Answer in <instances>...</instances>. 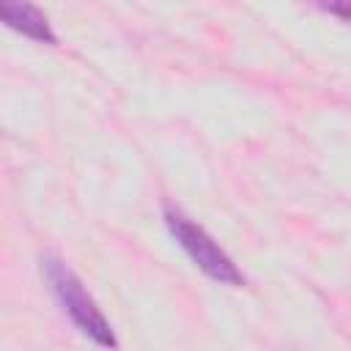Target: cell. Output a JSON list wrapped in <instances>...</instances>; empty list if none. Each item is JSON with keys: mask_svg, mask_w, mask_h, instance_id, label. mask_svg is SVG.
<instances>
[{"mask_svg": "<svg viewBox=\"0 0 351 351\" xmlns=\"http://www.w3.org/2000/svg\"><path fill=\"white\" fill-rule=\"evenodd\" d=\"M41 274H44L49 291L55 293L58 304L63 307V313L71 318V324H74L82 335H88V337H90L93 343H99V346H110V348L118 346V340H115V335H112L107 318L101 315V310L96 307V302L90 299V293L85 291L82 280H80L60 258L44 255V258H41Z\"/></svg>", "mask_w": 351, "mask_h": 351, "instance_id": "cell-1", "label": "cell"}, {"mask_svg": "<svg viewBox=\"0 0 351 351\" xmlns=\"http://www.w3.org/2000/svg\"><path fill=\"white\" fill-rule=\"evenodd\" d=\"M165 225H167L170 236L176 239V244L186 252V258L208 280H214L219 285H230V288L244 285V274L239 271V266L233 263V258L197 222H192L186 214H181L176 208H165Z\"/></svg>", "mask_w": 351, "mask_h": 351, "instance_id": "cell-2", "label": "cell"}, {"mask_svg": "<svg viewBox=\"0 0 351 351\" xmlns=\"http://www.w3.org/2000/svg\"><path fill=\"white\" fill-rule=\"evenodd\" d=\"M0 16L5 27L22 33L30 41L38 44H58V36L41 8H36L30 0H0Z\"/></svg>", "mask_w": 351, "mask_h": 351, "instance_id": "cell-3", "label": "cell"}, {"mask_svg": "<svg viewBox=\"0 0 351 351\" xmlns=\"http://www.w3.org/2000/svg\"><path fill=\"white\" fill-rule=\"evenodd\" d=\"M315 5L332 16H337L340 22L351 25V0H315Z\"/></svg>", "mask_w": 351, "mask_h": 351, "instance_id": "cell-4", "label": "cell"}]
</instances>
